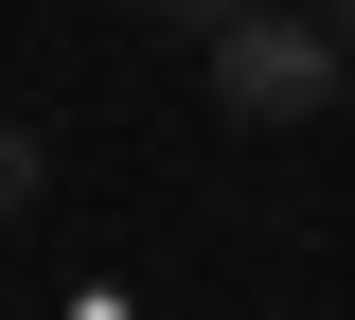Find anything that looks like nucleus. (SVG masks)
Listing matches in <instances>:
<instances>
[{"label": "nucleus", "instance_id": "obj_3", "mask_svg": "<svg viewBox=\"0 0 355 320\" xmlns=\"http://www.w3.org/2000/svg\"><path fill=\"white\" fill-rule=\"evenodd\" d=\"M142 18H160V36H196V53H214L231 18H249V0H142Z\"/></svg>", "mask_w": 355, "mask_h": 320}, {"label": "nucleus", "instance_id": "obj_1", "mask_svg": "<svg viewBox=\"0 0 355 320\" xmlns=\"http://www.w3.org/2000/svg\"><path fill=\"white\" fill-rule=\"evenodd\" d=\"M338 90H355L338 18H284V0H249V18L214 36V107H231V125H320Z\"/></svg>", "mask_w": 355, "mask_h": 320}, {"label": "nucleus", "instance_id": "obj_4", "mask_svg": "<svg viewBox=\"0 0 355 320\" xmlns=\"http://www.w3.org/2000/svg\"><path fill=\"white\" fill-rule=\"evenodd\" d=\"M338 53H355V0H338Z\"/></svg>", "mask_w": 355, "mask_h": 320}, {"label": "nucleus", "instance_id": "obj_2", "mask_svg": "<svg viewBox=\"0 0 355 320\" xmlns=\"http://www.w3.org/2000/svg\"><path fill=\"white\" fill-rule=\"evenodd\" d=\"M36 178H53V160H36V125H0V214H36Z\"/></svg>", "mask_w": 355, "mask_h": 320}]
</instances>
